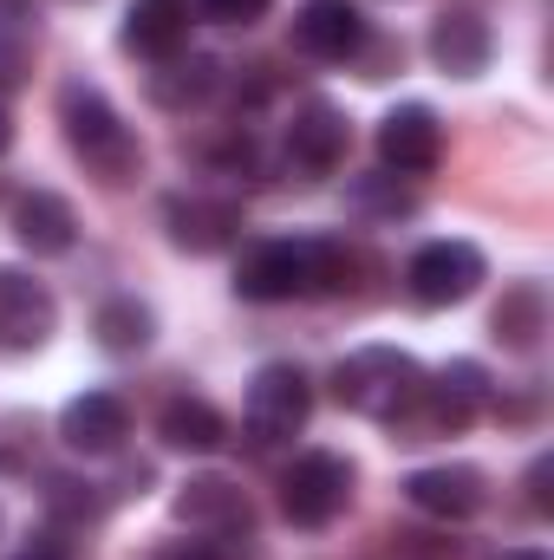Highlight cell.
Returning a JSON list of instances; mask_svg holds the SVG:
<instances>
[{
  "label": "cell",
  "mask_w": 554,
  "mask_h": 560,
  "mask_svg": "<svg viewBox=\"0 0 554 560\" xmlns=\"http://www.w3.org/2000/svg\"><path fill=\"white\" fill-rule=\"evenodd\" d=\"M176 522L196 528V535H209V541L249 548V535H255V502H249V489L229 482V476H189L183 495H176Z\"/></svg>",
  "instance_id": "obj_8"
},
{
  "label": "cell",
  "mask_w": 554,
  "mask_h": 560,
  "mask_svg": "<svg viewBox=\"0 0 554 560\" xmlns=\"http://www.w3.org/2000/svg\"><path fill=\"white\" fill-rule=\"evenodd\" d=\"M483 405H489V372H483L476 359H450L437 378H424V392L412 398V411L392 423V430H405V443L457 436V430H470V423L483 418Z\"/></svg>",
  "instance_id": "obj_4"
},
{
  "label": "cell",
  "mask_w": 554,
  "mask_h": 560,
  "mask_svg": "<svg viewBox=\"0 0 554 560\" xmlns=\"http://www.w3.org/2000/svg\"><path fill=\"white\" fill-rule=\"evenodd\" d=\"M549 476H554V463H549V456H542V463L529 469V502H535L542 515H549Z\"/></svg>",
  "instance_id": "obj_27"
},
{
  "label": "cell",
  "mask_w": 554,
  "mask_h": 560,
  "mask_svg": "<svg viewBox=\"0 0 554 560\" xmlns=\"http://www.w3.org/2000/svg\"><path fill=\"white\" fill-rule=\"evenodd\" d=\"M59 125H66V143H72V156L99 176V183H131L143 170V143L138 131L118 118V105L99 92V85H66L59 92Z\"/></svg>",
  "instance_id": "obj_2"
},
{
  "label": "cell",
  "mask_w": 554,
  "mask_h": 560,
  "mask_svg": "<svg viewBox=\"0 0 554 560\" xmlns=\"http://www.w3.org/2000/svg\"><path fill=\"white\" fill-rule=\"evenodd\" d=\"M489 280V261L476 242H424L405 268V293L417 306H457Z\"/></svg>",
  "instance_id": "obj_7"
},
{
  "label": "cell",
  "mask_w": 554,
  "mask_h": 560,
  "mask_svg": "<svg viewBox=\"0 0 554 560\" xmlns=\"http://www.w3.org/2000/svg\"><path fill=\"white\" fill-rule=\"evenodd\" d=\"M157 560H249V548H235V541H176Z\"/></svg>",
  "instance_id": "obj_26"
},
{
  "label": "cell",
  "mask_w": 554,
  "mask_h": 560,
  "mask_svg": "<svg viewBox=\"0 0 554 560\" xmlns=\"http://www.w3.org/2000/svg\"><path fill=\"white\" fill-rule=\"evenodd\" d=\"M353 482H359V469L346 456L313 450L280 476V509H287L293 528H333L346 515V502H353Z\"/></svg>",
  "instance_id": "obj_5"
},
{
  "label": "cell",
  "mask_w": 554,
  "mask_h": 560,
  "mask_svg": "<svg viewBox=\"0 0 554 560\" xmlns=\"http://www.w3.org/2000/svg\"><path fill=\"white\" fill-rule=\"evenodd\" d=\"M189 39V0H131L125 13V52L143 59H170Z\"/></svg>",
  "instance_id": "obj_18"
},
{
  "label": "cell",
  "mask_w": 554,
  "mask_h": 560,
  "mask_svg": "<svg viewBox=\"0 0 554 560\" xmlns=\"http://www.w3.org/2000/svg\"><path fill=\"white\" fill-rule=\"evenodd\" d=\"M346 275H353V255L339 242H262L242 255L235 293L255 306H280V300H307V293H339Z\"/></svg>",
  "instance_id": "obj_1"
},
{
  "label": "cell",
  "mask_w": 554,
  "mask_h": 560,
  "mask_svg": "<svg viewBox=\"0 0 554 560\" xmlns=\"http://www.w3.org/2000/svg\"><path fill=\"white\" fill-rule=\"evenodd\" d=\"M196 7H203V20H216V26H255V20H268L275 0H196Z\"/></svg>",
  "instance_id": "obj_25"
},
{
  "label": "cell",
  "mask_w": 554,
  "mask_h": 560,
  "mask_svg": "<svg viewBox=\"0 0 554 560\" xmlns=\"http://www.w3.org/2000/svg\"><path fill=\"white\" fill-rule=\"evenodd\" d=\"M33 72V33L20 26V0H0V98L20 92Z\"/></svg>",
  "instance_id": "obj_24"
},
{
  "label": "cell",
  "mask_w": 554,
  "mask_h": 560,
  "mask_svg": "<svg viewBox=\"0 0 554 560\" xmlns=\"http://www.w3.org/2000/svg\"><path fill=\"white\" fill-rule=\"evenodd\" d=\"M489 332H496L509 352H535V346H542V332H549V293H542L535 280H516V287L503 293V306H496Z\"/></svg>",
  "instance_id": "obj_21"
},
{
  "label": "cell",
  "mask_w": 554,
  "mask_h": 560,
  "mask_svg": "<svg viewBox=\"0 0 554 560\" xmlns=\"http://www.w3.org/2000/svg\"><path fill=\"white\" fill-rule=\"evenodd\" d=\"M405 502L430 522H470L483 502H489V476L476 463H437V469H412L405 482Z\"/></svg>",
  "instance_id": "obj_9"
},
{
  "label": "cell",
  "mask_w": 554,
  "mask_h": 560,
  "mask_svg": "<svg viewBox=\"0 0 554 560\" xmlns=\"http://www.w3.org/2000/svg\"><path fill=\"white\" fill-rule=\"evenodd\" d=\"M92 332H99V346H105V352L131 359V352H143V346L157 339V319H150V306H143V300L118 293V300H105V306H99Z\"/></svg>",
  "instance_id": "obj_22"
},
{
  "label": "cell",
  "mask_w": 554,
  "mask_h": 560,
  "mask_svg": "<svg viewBox=\"0 0 554 560\" xmlns=\"http://www.w3.org/2000/svg\"><path fill=\"white\" fill-rule=\"evenodd\" d=\"M379 163L399 176H430L443 163V125L430 105H399L379 118Z\"/></svg>",
  "instance_id": "obj_11"
},
{
  "label": "cell",
  "mask_w": 554,
  "mask_h": 560,
  "mask_svg": "<svg viewBox=\"0 0 554 560\" xmlns=\"http://www.w3.org/2000/svg\"><path fill=\"white\" fill-rule=\"evenodd\" d=\"M293 46L307 59H359L366 52V13L353 0H300Z\"/></svg>",
  "instance_id": "obj_14"
},
{
  "label": "cell",
  "mask_w": 554,
  "mask_h": 560,
  "mask_svg": "<svg viewBox=\"0 0 554 560\" xmlns=\"http://www.w3.org/2000/svg\"><path fill=\"white\" fill-rule=\"evenodd\" d=\"M346 209L366 215V222H399V215H412V196L399 189V176H353L346 183Z\"/></svg>",
  "instance_id": "obj_23"
},
{
  "label": "cell",
  "mask_w": 554,
  "mask_h": 560,
  "mask_svg": "<svg viewBox=\"0 0 554 560\" xmlns=\"http://www.w3.org/2000/svg\"><path fill=\"white\" fill-rule=\"evenodd\" d=\"M157 436H163L170 450L209 456V450H222V443H229V418H222L209 398H170V405L157 411Z\"/></svg>",
  "instance_id": "obj_19"
},
{
  "label": "cell",
  "mask_w": 554,
  "mask_h": 560,
  "mask_svg": "<svg viewBox=\"0 0 554 560\" xmlns=\"http://www.w3.org/2000/svg\"><path fill=\"white\" fill-rule=\"evenodd\" d=\"M509 560H542V555H509Z\"/></svg>",
  "instance_id": "obj_29"
},
{
  "label": "cell",
  "mask_w": 554,
  "mask_h": 560,
  "mask_svg": "<svg viewBox=\"0 0 554 560\" xmlns=\"http://www.w3.org/2000/svg\"><path fill=\"white\" fill-rule=\"evenodd\" d=\"M150 85V98L163 105V112H189V105H203L209 92H216V59H203V52H170V59H157V72L143 79Z\"/></svg>",
  "instance_id": "obj_20"
},
{
  "label": "cell",
  "mask_w": 554,
  "mask_h": 560,
  "mask_svg": "<svg viewBox=\"0 0 554 560\" xmlns=\"http://www.w3.org/2000/svg\"><path fill=\"white\" fill-rule=\"evenodd\" d=\"M430 59H437V72H450V79H483L489 59H496L489 20H483L476 7H443V13L430 20Z\"/></svg>",
  "instance_id": "obj_12"
},
{
  "label": "cell",
  "mask_w": 554,
  "mask_h": 560,
  "mask_svg": "<svg viewBox=\"0 0 554 560\" xmlns=\"http://www.w3.org/2000/svg\"><path fill=\"white\" fill-rule=\"evenodd\" d=\"M0 528H7V515H0Z\"/></svg>",
  "instance_id": "obj_30"
},
{
  "label": "cell",
  "mask_w": 554,
  "mask_h": 560,
  "mask_svg": "<svg viewBox=\"0 0 554 560\" xmlns=\"http://www.w3.org/2000/svg\"><path fill=\"white\" fill-rule=\"evenodd\" d=\"M13 235H20L26 255H72V242H79V215H72L66 196H53V189H26V196L13 202Z\"/></svg>",
  "instance_id": "obj_17"
},
{
  "label": "cell",
  "mask_w": 554,
  "mask_h": 560,
  "mask_svg": "<svg viewBox=\"0 0 554 560\" xmlns=\"http://www.w3.org/2000/svg\"><path fill=\"white\" fill-rule=\"evenodd\" d=\"M346 143H353V125H346V112L326 105V98H307V105L293 112V125H287V156H293L300 170H313V176L339 170V163H346Z\"/></svg>",
  "instance_id": "obj_15"
},
{
  "label": "cell",
  "mask_w": 554,
  "mask_h": 560,
  "mask_svg": "<svg viewBox=\"0 0 554 560\" xmlns=\"http://www.w3.org/2000/svg\"><path fill=\"white\" fill-rule=\"evenodd\" d=\"M307 418H313V378L300 365L275 359L249 378V436L255 443H287L307 430Z\"/></svg>",
  "instance_id": "obj_6"
},
{
  "label": "cell",
  "mask_w": 554,
  "mask_h": 560,
  "mask_svg": "<svg viewBox=\"0 0 554 560\" xmlns=\"http://www.w3.org/2000/svg\"><path fill=\"white\" fill-rule=\"evenodd\" d=\"M163 229L183 255H222L242 235V209L222 196H170L163 202Z\"/></svg>",
  "instance_id": "obj_13"
},
{
  "label": "cell",
  "mask_w": 554,
  "mask_h": 560,
  "mask_svg": "<svg viewBox=\"0 0 554 560\" xmlns=\"http://www.w3.org/2000/svg\"><path fill=\"white\" fill-rule=\"evenodd\" d=\"M59 436H66V450H79V456H112V450L131 436V411H125V398H112V392H85V398H72V405L59 411Z\"/></svg>",
  "instance_id": "obj_16"
},
{
  "label": "cell",
  "mask_w": 554,
  "mask_h": 560,
  "mask_svg": "<svg viewBox=\"0 0 554 560\" xmlns=\"http://www.w3.org/2000/svg\"><path fill=\"white\" fill-rule=\"evenodd\" d=\"M7 143H13V118H7V105H0V156H7Z\"/></svg>",
  "instance_id": "obj_28"
},
{
  "label": "cell",
  "mask_w": 554,
  "mask_h": 560,
  "mask_svg": "<svg viewBox=\"0 0 554 560\" xmlns=\"http://www.w3.org/2000/svg\"><path fill=\"white\" fill-rule=\"evenodd\" d=\"M424 392V365L399 346H359L333 365V398L372 423H399Z\"/></svg>",
  "instance_id": "obj_3"
},
{
  "label": "cell",
  "mask_w": 554,
  "mask_h": 560,
  "mask_svg": "<svg viewBox=\"0 0 554 560\" xmlns=\"http://www.w3.org/2000/svg\"><path fill=\"white\" fill-rule=\"evenodd\" d=\"M59 326V300L46 293V280L0 268V352H39Z\"/></svg>",
  "instance_id": "obj_10"
}]
</instances>
